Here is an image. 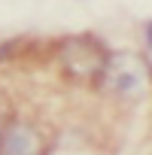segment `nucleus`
<instances>
[{
	"mask_svg": "<svg viewBox=\"0 0 152 155\" xmlns=\"http://www.w3.org/2000/svg\"><path fill=\"white\" fill-rule=\"evenodd\" d=\"M64 70L73 76V79H94V76H104L107 70V55L101 49L97 40L91 37H76L64 46Z\"/></svg>",
	"mask_w": 152,
	"mask_h": 155,
	"instance_id": "obj_1",
	"label": "nucleus"
},
{
	"mask_svg": "<svg viewBox=\"0 0 152 155\" xmlns=\"http://www.w3.org/2000/svg\"><path fill=\"white\" fill-rule=\"evenodd\" d=\"M104 79L110 82V88L116 94H143L149 85V67L137 55L122 52V55H113L107 61Z\"/></svg>",
	"mask_w": 152,
	"mask_h": 155,
	"instance_id": "obj_2",
	"label": "nucleus"
},
{
	"mask_svg": "<svg viewBox=\"0 0 152 155\" xmlns=\"http://www.w3.org/2000/svg\"><path fill=\"white\" fill-rule=\"evenodd\" d=\"M0 155H40V137L31 128H12L0 140Z\"/></svg>",
	"mask_w": 152,
	"mask_h": 155,
	"instance_id": "obj_3",
	"label": "nucleus"
},
{
	"mask_svg": "<svg viewBox=\"0 0 152 155\" xmlns=\"http://www.w3.org/2000/svg\"><path fill=\"white\" fill-rule=\"evenodd\" d=\"M149 49H152V25H149Z\"/></svg>",
	"mask_w": 152,
	"mask_h": 155,
	"instance_id": "obj_4",
	"label": "nucleus"
}]
</instances>
